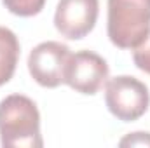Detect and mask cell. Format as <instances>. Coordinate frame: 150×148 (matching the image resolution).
<instances>
[{"label":"cell","instance_id":"4","mask_svg":"<svg viewBox=\"0 0 150 148\" xmlns=\"http://www.w3.org/2000/svg\"><path fill=\"white\" fill-rule=\"evenodd\" d=\"M72 52L70 49L54 40H47L33 47L28 56V70L33 80L42 87H58L65 84L67 65Z\"/></svg>","mask_w":150,"mask_h":148},{"label":"cell","instance_id":"6","mask_svg":"<svg viewBox=\"0 0 150 148\" xmlns=\"http://www.w3.org/2000/svg\"><path fill=\"white\" fill-rule=\"evenodd\" d=\"M98 12V0H59L54 14V26L63 37L80 40L93 32Z\"/></svg>","mask_w":150,"mask_h":148},{"label":"cell","instance_id":"1","mask_svg":"<svg viewBox=\"0 0 150 148\" xmlns=\"http://www.w3.org/2000/svg\"><path fill=\"white\" fill-rule=\"evenodd\" d=\"M0 143L7 148H40V113L33 99L11 94L0 101Z\"/></svg>","mask_w":150,"mask_h":148},{"label":"cell","instance_id":"10","mask_svg":"<svg viewBox=\"0 0 150 148\" xmlns=\"http://www.w3.org/2000/svg\"><path fill=\"white\" fill-rule=\"evenodd\" d=\"M150 147V134L149 132H133L120 140V147Z\"/></svg>","mask_w":150,"mask_h":148},{"label":"cell","instance_id":"2","mask_svg":"<svg viewBox=\"0 0 150 148\" xmlns=\"http://www.w3.org/2000/svg\"><path fill=\"white\" fill-rule=\"evenodd\" d=\"M108 38L119 49H133L150 32V0H108Z\"/></svg>","mask_w":150,"mask_h":148},{"label":"cell","instance_id":"9","mask_svg":"<svg viewBox=\"0 0 150 148\" xmlns=\"http://www.w3.org/2000/svg\"><path fill=\"white\" fill-rule=\"evenodd\" d=\"M133 61L142 72L150 75V32L142 38L138 45L133 47Z\"/></svg>","mask_w":150,"mask_h":148},{"label":"cell","instance_id":"3","mask_svg":"<svg viewBox=\"0 0 150 148\" xmlns=\"http://www.w3.org/2000/svg\"><path fill=\"white\" fill-rule=\"evenodd\" d=\"M105 103L107 108L115 118L122 122L138 120L150 105L149 87L131 77V75H119L107 80L105 87Z\"/></svg>","mask_w":150,"mask_h":148},{"label":"cell","instance_id":"5","mask_svg":"<svg viewBox=\"0 0 150 148\" xmlns=\"http://www.w3.org/2000/svg\"><path fill=\"white\" fill-rule=\"evenodd\" d=\"M107 61L93 51H79L70 56L65 73V84L80 94H96L108 80Z\"/></svg>","mask_w":150,"mask_h":148},{"label":"cell","instance_id":"8","mask_svg":"<svg viewBox=\"0 0 150 148\" xmlns=\"http://www.w3.org/2000/svg\"><path fill=\"white\" fill-rule=\"evenodd\" d=\"M2 2L9 12L21 18L37 16L45 5V0H2Z\"/></svg>","mask_w":150,"mask_h":148},{"label":"cell","instance_id":"7","mask_svg":"<svg viewBox=\"0 0 150 148\" xmlns=\"http://www.w3.org/2000/svg\"><path fill=\"white\" fill-rule=\"evenodd\" d=\"M19 59V40L16 33L0 26V85L7 84L16 72Z\"/></svg>","mask_w":150,"mask_h":148}]
</instances>
